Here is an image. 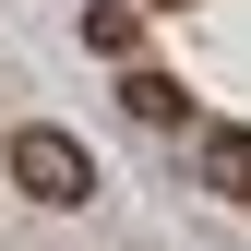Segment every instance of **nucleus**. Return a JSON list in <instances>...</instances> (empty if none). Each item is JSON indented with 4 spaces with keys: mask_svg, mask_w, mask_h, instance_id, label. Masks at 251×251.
I'll use <instances>...</instances> for the list:
<instances>
[{
    "mask_svg": "<svg viewBox=\"0 0 251 251\" xmlns=\"http://www.w3.org/2000/svg\"><path fill=\"white\" fill-rule=\"evenodd\" d=\"M0 168H12L24 203H96V155H84L72 132H48V120H24V132L0 144Z\"/></svg>",
    "mask_w": 251,
    "mask_h": 251,
    "instance_id": "nucleus-1",
    "label": "nucleus"
},
{
    "mask_svg": "<svg viewBox=\"0 0 251 251\" xmlns=\"http://www.w3.org/2000/svg\"><path fill=\"white\" fill-rule=\"evenodd\" d=\"M192 168H203L215 203H251V132H239V120H215V132L192 144Z\"/></svg>",
    "mask_w": 251,
    "mask_h": 251,
    "instance_id": "nucleus-2",
    "label": "nucleus"
},
{
    "mask_svg": "<svg viewBox=\"0 0 251 251\" xmlns=\"http://www.w3.org/2000/svg\"><path fill=\"white\" fill-rule=\"evenodd\" d=\"M120 108H132L144 132H179V120H192V96H179V84L155 72V60H132V84H120Z\"/></svg>",
    "mask_w": 251,
    "mask_h": 251,
    "instance_id": "nucleus-3",
    "label": "nucleus"
},
{
    "mask_svg": "<svg viewBox=\"0 0 251 251\" xmlns=\"http://www.w3.org/2000/svg\"><path fill=\"white\" fill-rule=\"evenodd\" d=\"M84 48H96V60H132L144 48V12H132V0H96V12H84Z\"/></svg>",
    "mask_w": 251,
    "mask_h": 251,
    "instance_id": "nucleus-4",
    "label": "nucleus"
}]
</instances>
